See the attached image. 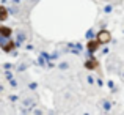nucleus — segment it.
<instances>
[{
    "label": "nucleus",
    "instance_id": "nucleus-2",
    "mask_svg": "<svg viewBox=\"0 0 124 115\" xmlns=\"http://www.w3.org/2000/svg\"><path fill=\"white\" fill-rule=\"evenodd\" d=\"M8 18V11H6L5 6H0V21H5Z\"/></svg>",
    "mask_w": 124,
    "mask_h": 115
},
{
    "label": "nucleus",
    "instance_id": "nucleus-3",
    "mask_svg": "<svg viewBox=\"0 0 124 115\" xmlns=\"http://www.w3.org/2000/svg\"><path fill=\"white\" fill-rule=\"evenodd\" d=\"M86 68H90V70H93V68H96L97 66V62L94 60V58H91V60H88L86 62V65H85Z\"/></svg>",
    "mask_w": 124,
    "mask_h": 115
},
{
    "label": "nucleus",
    "instance_id": "nucleus-1",
    "mask_svg": "<svg viewBox=\"0 0 124 115\" xmlns=\"http://www.w3.org/2000/svg\"><path fill=\"white\" fill-rule=\"evenodd\" d=\"M110 39H112V35H110V32H107V30L99 32V35H97V41L99 43H108Z\"/></svg>",
    "mask_w": 124,
    "mask_h": 115
}]
</instances>
